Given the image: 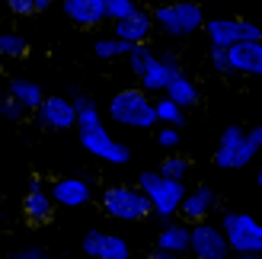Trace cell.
Returning a JSON list of instances; mask_svg holds the SVG:
<instances>
[{
  "instance_id": "6da1fadb",
  "label": "cell",
  "mask_w": 262,
  "mask_h": 259,
  "mask_svg": "<svg viewBox=\"0 0 262 259\" xmlns=\"http://www.w3.org/2000/svg\"><path fill=\"white\" fill-rule=\"evenodd\" d=\"M259 150H262V125H253V128L227 125L214 147V166H221V170H243V166L253 163Z\"/></svg>"
},
{
  "instance_id": "7a4b0ae2",
  "label": "cell",
  "mask_w": 262,
  "mask_h": 259,
  "mask_svg": "<svg viewBox=\"0 0 262 259\" xmlns=\"http://www.w3.org/2000/svg\"><path fill=\"white\" fill-rule=\"evenodd\" d=\"M102 214H109L112 221H125V224H138V221H147L154 214V202L144 196L141 186H128V183H119V186H109L102 192Z\"/></svg>"
},
{
  "instance_id": "3957f363",
  "label": "cell",
  "mask_w": 262,
  "mask_h": 259,
  "mask_svg": "<svg viewBox=\"0 0 262 259\" xmlns=\"http://www.w3.org/2000/svg\"><path fill=\"white\" fill-rule=\"evenodd\" d=\"M135 186L144 189V196L154 202V214L163 218V221H173V218L182 211V202H186V196H189L186 183L166 179L160 170H144Z\"/></svg>"
},
{
  "instance_id": "277c9868",
  "label": "cell",
  "mask_w": 262,
  "mask_h": 259,
  "mask_svg": "<svg viewBox=\"0 0 262 259\" xmlns=\"http://www.w3.org/2000/svg\"><path fill=\"white\" fill-rule=\"evenodd\" d=\"M109 119L119 122V125H128V128H154L160 122L157 119V102L141 87L119 90L109 99Z\"/></svg>"
},
{
  "instance_id": "5b68a950",
  "label": "cell",
  "mask_w": 262,
  "mask_h": 259,
  "mask_svg": "<svg viewBox=\"0 0 262 259\" xmlns=\"http://www.w3.org/2000/svg\"><path fill=\"white\" fill-rule=\"evenodd\" d=\"M154 23L157 29H163L169 38H186L205 29V10L195 0H173V4H157L154 7Z\"/></svg>"
},
{
  "instance_id": "8992f818",
  "label": "cell",
  "mask_w": 262,
  "mask_h": 259,
  "mask_svg": "<svg viewBox=\"0 0 262 259\" xmlns=\"http://www.w3.org/2000/svg\"><path fill=\"white\" fill-rule=\"evenodd\" d=\"M221 230L227 234V243L240 256H262V224L253 214L243 211H224L221 214Z\"/></svg>"
},
{
  "instance_id": "52a82bcc",
  "label": "cell",
  "mask_w": 262,
  "mask_h": 259,
  "mask_svg": "<svg viewBox=\"0 0 262 259\" xmlns=\"http://www.w3.org/2000/svg\"><path fill=\"white\" fill-rule=\"evenodd\" d=\"M55 208L58 202L51 196V186H45L42 176H32L29 186H26V196H23V218L29 227H45L55 221Z\"/></svg>"
},
{
  "instance_id": "ba28073f",
  "label": "cell",
  "mask_w": 262,
  "mask_h": 259,
  "mask_svg": "<svg viewBox=\"0 0 262 259\" xmlns=\"http://www.w3.org/2000/svg\"><path fill=\"white\" fill-rule=\"evenodd\" d=\"M227 234L221 230V224H195L192 227V259H233L230 256Z\"/></svg>"
},
{
  "instance_id": "9c48e42d",
  "label": "cell",
  "mask_w": 262,
  "mask_h": 259,
  "mask_svg": "<svg viewBox=\"0 0 262 259\" xmlns=\"http://www.w3.org/2000/svg\"><path fill=\"white\" fill-rule=\"evenodd\" d=\"M80 144L93 154V157H99V160H106V163H115V166H122V163H128L131 160V150H128V144H122V141H115L106 128H86V132H80Z\"/></svg>"
},
{
  "instance_id": "30bf717a",
  "label": "cell",
  "mask_w": 262,
  "mask_h": 259,
  "mask_svg": "<svg viewBox=\"0 0 262 259\" xmlns=\"http://www.w3.org/2000/svg\"><path fill=\"white\" fill-rule=\"evenodd\" d=\"M80 250L90 256V259H128L131 250H128V243L119 237V234H106V230H86L83 240H80Z\"/></svg>"
},
{
  "instance_id": "8fae6325",
  "label": "cell",
  "mask_w": 262,
  "mask_h": 259,
  "mask_svg": "<svg viewBox=\"0 0 262 259\" xmlns=\"http://www.w3.org/2000/svg\"><path fill=\"white\" fill-rule=\"evenodd\" d=\"M35 119L42 122V128H51V132H64V128H74L80 112L68 96H48L42 102V109L35 112Z\"/></svg>"
},
{
  "instance_id": "7c38bea8",
  "label": "cell",
  "mask_w": 262,
  "mask_h": 259,
  "mask_svg": "<svg viewBox=\"0 0 262 259\" xmlns=\"http://www.w3.org/2000/svg\"><path fill=\"white\" fill-rule=\"evenodd\" d=\"M61 10L74 26H83V29H93L109 19L106 0H61Z\"/></svg>"
},
{
  "instance_id": "4fadbf2b",
  "label": "cell",
  "mask_w": 262,
  "mask_h": 259,
  "mask_svg": "<svg viewBox=\"0 0 262 259\" xmlns=\"http://www.w3.org/2000/svg\"><path fill=\"white\" fill-rule=\"evenodd\" d=\"M214 205H217V196H214V189H208V186H195L189 189V196L186 202H182V211H179V221H186V224H205L208 221V214L214 211Z\"/></svg>"
},
{
  "instance_id": "5bb4252c",
  "label": "cell",
  "mask_w": 262,
  "mask_h": 259,
  "mask_svg": "<svg viewBox=\"0 0 262 259\" xmlns=\"http://www.w3.org/2000/svg\"><path fill=\"white\" fill-rule=\"evenodd\" d=\"M51 196L64 208H80V205L93 199V192H90V179H83V176H61L51 183Z\"/></svg>"
},
{
  "instance_id": "9a60e30c",
  "label": "cell",
  "mask_w": 262,
  "mask_h": 259,
  "mask_svg": "<svg viewBox=\"0 0 262 259\" xmlns=\"http://www.w3.org/2000/svg\"><path fill=\"white\" fill-rule=\"evenodd\" d=\"M154 13H147V10H141V13H135V16H128V19H122V23H112V35L115 38H122V42H128V45H147V38H150V32H154Z\"/></svg>"
},
{
  "instance_id": "2e32d148",
  "label": "cell",
  "mask_w": 262,
  "mask_h": 259,
  "mask_svg": "<svg viewBox=\"0 0 262 259\" xmlns=\"http://www.w3.org/2000/svg\"><path fill=\"white\" fill-rule=\"evenodd\" d=\"M205 35H208V42H211V48H224V51H230L233 45L243 42L240 16H233V19H230V16H214V19H208Z\"/></svg>"
},
{
  "instance_id": "e0dca14e",
  "label": "cell",
  "mask_w": 262,
  "mask_h": 259,
  "mask_svg": "<svg viewBox=\"0 0 262 259\" xmlns=\"http://www.w3.org/2000/svg\"><path fill=\"white\" fill-rule=\"evenodd\" d=\"M157 250H160V253H173V256L192 253V224L169 221L160 234H157Z\"/></svg>"
},
{
  "instance_id": "ac0fdd59",
  "label": "cell",
  "mask_w": 262,
  "mask_h": 259,
  "mask_svg": "<svg viewBox=\"0 0 262 259\" xmlns=\"http://www.w3.org/2000/svg\"><path fill=\"white\" fill-rule=\"evenodd\" d=\"M7 96L13 102H19L26 112H38V109H42V102L48 99L42 93V87H38L35 80H26V77H13V80L7 83Z\"/></svg>"
},
{
  "instance_id": "d6986e66",
  "label": "cell",
  "mask_w": 262,
  "mask_h": 259,
  "mask_svg": "<svg viewBox=\"0 0 262 259\" xmlns=\"http://www.w3.org/2000/svg\"><path fill=\"white\" fill-rule=\"evenodd\" d=\"M230 58H233V71H237V74L262 77V42H240V45H233Z\"/></svg>"
},
{
  "instance_id": "ffe728a7",
  "label": "cell",
  "mask_w": 262,
  "mask_h": 259,
  "mask_svg": "<svg viewBox=\"0 0 262 259\" xmlns=\"http://www.w3.org/2000/svg\"><path fill=\"white\" fill-rule=\"evenodd\" d=\"M166 96L176 102V106H182V109H192V106H199V83L192 80V77L186 74V71H179L173 80H169V87H166Z\"/></svg>"
},
{
  "instance_id": "44dd1931",
  "label": "cell",
  "mask_w": 262,
  "mask_h": 259,
  "mask_svg": "<svg viewBox=\"0 0 262 259\" xmlns=\"http://www.w3.org/2000/svg\"><path fill=\"white\" fill-rule=\"evenodd\" d=\"M173 77H176V74L163 64L160 55H157V58L150 61V68L138 77V87L144 90V93H166V87H169V80H173Z\"/></svg>"
},
{
  "instance_id": "7402d4cb",
  "label": "cell",
  "mask_w": 262,
  "mask_h": 259,
  "mask_svg": "<svg viewBox=\"0 0 262 259\" xmlns=\"http://www.w3.org/2000/svg\"><path fill=\"white\" fill-rule=\"evenodd\" d=\"M131 51H135V45L122 42V38H99V42H93V55L99 61H112V58H128Z\"/></svg>"
},
{
  "instance_id": "603a6c76",
  "label": "cell",
  "mask_w": 262,
  "mask_h": 259,
  "mask_svg": "<svg viewBox=\"0 0 262 259\" xmlns=\"http://www.w3.org/2000/svg\"><path fill=\"white\" fill-rule=\"evenodd\" d=\"M189 170H192V163H189L186 154H166L163 163H160V173H163L166 179H176V183H186Z\"/></svg>"
},
{
  "instance_id": "cb8c5ba5",
  "label": "cell",
  "mask_w": 262,
  "mask_h": 259,
  "mask_svg": "<svg viewBox=\"0 0 262 259\" xmlns=\"http://www.w3.org/2000/svg\"><path fill=\"white\" fill-rule=\"evenodd\" d=\"M182 106H176L169 96H163V99H157V119H160L166 128H182L186 125V119H182Z\"/></svg>"
},
{
  "instance_id": "d4e9b609",
  "label": "cell",
  "mask_w": 262,
  "mask_h": 259,
  "mask_svg": "<svg viewBox=\"0 0 262 259\" xmlns=\"http://www.w3.org/2000/svg\"><path fill=\"white\" fill-rule=\"evenodd\" d=\"M0 55L10 58V61H19V58L29 55V42H26L23 35H16V32H4L0 35Z\"/></svg>"
},
{
  "instance_id": "484cf974",
  "label": "cell",
  "mask_w": 262,
  "mask_h": 259,
  "mask_svg": "<svg viewBox=\"0 0 262 259\" xmlns=\"http://www.w3.org/2000/svg\"><path fill=\"white\" fill-rule=\"evenodd\" d=\"M7 7L13 16H35V13H45L51 7V0H7Z\"/></svg>"
},
{
  "instance_id": "4316f807",
  "label": "cell",
  "mask_w": 262,
  "mask_h": 259,
  "mask_svg": "<svg viewBox=\"0 0 262 259\" xmlns=\"http://www.w3.org/2000/svg\"><path fill=\"white\" fill-rule=\"evenodd\" d=\"M154 58H157V55L150 51V45H138V48L128 55V68H131V74H135V77H141L144 71L150 68V61H154Z\"/></svg>"
},
{
  "instance_id": "83f0119b",
  "label": "cell",
  "mask_w": 262,
  "mask_h": 259,
  "mask_svg": "<svg viewBox=\"0 0 262 259\" xmlns=\"http://www.w3.org/2000/svg\"><path fill=\"white\" fill-rule=\"evenodd\" d=\"M106 10H109L112 23H122L128 16H135V13H141V7L135 4V0H106Z\"/></svg>"
},
{
  "instance_id": "f1b7e54d",
  "label": "cell",
  "mask_w": 262,
  "mask_h": 259,
  "mask_svg": "<svg viewBox=\"0 0 262 259\" xmlns=\"http://www.w3.org/2000/svg\"><path fill=\"white\" fill-rule=\"evenodd\" d=\"M208 61H211V68H214L217 74H233V58H230V51L211 48V51H208Z\"/></svg>"
},
{
  "instance_id": "f546056e",
  "label": "cell",
  "mask_w": 262,
  "mask_h": 259,
  "mask_svg": "<svg viewBox=\"0 0 262 259\" xmlns=\"http://www.w3.org/2000/svg\"><path fill=\"white\" fill-rule=\"evenodd\" d=\"M157 144H160L163 150H169V154H176V147H179V128H160L157 132Z\"/></svg>"
},
{
  "instance_id": "4dcf8cb0",
  "label": "cell",
  "mask_w": 262,
  "mask_h": 259,
  "mask_svg": "<svg viewBox=\"0 0 262 259\" xmlns=\"http://www.w3.org/2000/svg\"><path fill=\"white\" fill-rule=\"evenodd\" d=\"M68 99L77 106V112H83V109H93V106H96V102L90 99V93H86V90H80V87H68Z\"/></svg>"
},
{
  "instance_id": "1f68e13d",
  "label": "cell",
  "mask_w": 262,
  "mask_h": 259,
  "mask_svg": "<svg viewBox=\"0 0 262 259\" xmlns=\"http://www.w3.org/2000/svg\"><path fill=\"white\" fill-rule=\"evenodd\" d=\"M99 125H102L99 109L93 106V109H83V112H80V119H77V132H86V128H99Z\"/></svg>"
},
{
  "instance_id": "d6a6232c",
  "label": "cell",
  "mask_w": 262,
  "mask_h": 259,
  "mask_svg": "<svg viewBox=\"0 0 262 259\" xmlns=\"http://www.w3.org/2000/svg\"><path fill=\"white\" fill-rule=\"evenodd\" d=\"M240 26H243V42H262V26L256 19L240 16Z\"/></svg>"
},
{
  "instance_id": "836d02e7",
  "label": "cell",
  "mask_w": 262,
  "mask_h": 259,
  "mask_svg": "<svg viewBox=\"0 0 262 259\" xmlns=\"http://www.w3.org/2000/svg\"><path fill=\"white\" fill-rule=\"evenodd\" d=\"M0 112H4V119H10V122H23V119H26V109L19 106V102H13L10 96L4 99V106H0Z\"/></svg>"
},
{
  "instance_id": "e575fe53",
  "label": "cell",
  "mask_w": 262,
  "mask_h": 259,
  "mask_svg": "<svg viewBox=\"0 0 262 259\" xmlns=\"http://www.w3.org/2000/svg\"><path fill=\"white\" fill-rule=\"evenodd\" d=\"M10 259H48L42 247H19L16 253H10Z\"/></svg>"
},
{
  "instance_id": "d590c367",
  "label": "cell",
  "mask_w": 262,
  "mask_h": 259,
  "mask_svg": "<svg viewBox=\"0 0 262 259\" xmlns=\"http://www.w3.org/2000/svg\"><path fill=\"white\" fill-rule=\"evenodd\" d=\"M160 58H163V64H166V68L173 71V74H179V71H182V68H179V55H176V51H163Z\"/></svg>"
},
{
  "instance_id": "8d00e7d4",
  "label": "cell",
  "mask_w": 262,
  "mask_h": 259,
  "mask_svg": "<svg viewBox=\"0 0 262 259\" xmlns=\"http://www.w3.org/2000/svg\"><path fill=\"white\" fill-rule=\"evenodd\" d=\"M150 259H182V256H173V253H160V250H154Z\"/></svg>"
},
{
  "instance_id": "74e56055",
  "label": "cell",
  "mask_w": 262,
  "mask_h": 259,
  "mask_svg": "<svg viewBox=\"0 0 262 259\" xmlns=\"http://www.w3.org/2000/svg\"><path fill=\"white\" fill-rule=\"evenodd\" d=\"M256 186L262 189V163H259V170H256Z\"/></svg>"
},
{
  "instance_id": "f35d334b",
  "label": "cell",
  "mask_w": 262,
  "mask_h": 259,
  "mask_svg": "<svg viewBox=\"0 0 262 259\" xmlns=\"http://www.w3.org/2000/svg\"><path fill=\"white\" fill-rule=\"evenodd\" d=\"M233 259H259V256H240V253H233Z\"/></svg>"
}]
</instances>
